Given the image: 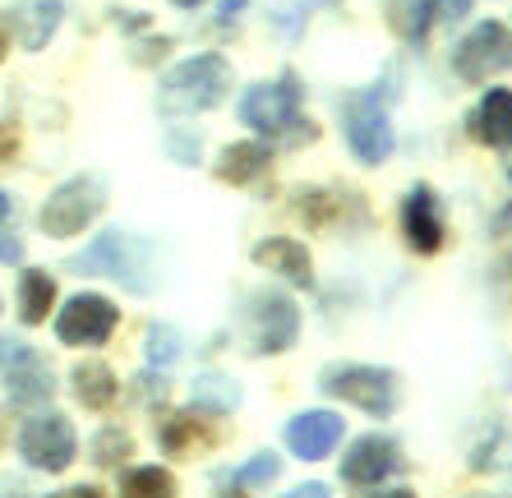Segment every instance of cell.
<instances>
[{"label": "cell", "instance_id": "28", "mask_svg": "<svg viewBox=\"0 0 512 498\" xmlns=\"http://www.w3.org/2000/svg\"><path fill=\"white\" fill-rule=\"evenodd\" d=\"M120 457H130V434L125 429H102L93 439V462L97 466H116Z\"/></svg>", "mask_w": 512, "mask_h": 498}, {"label": "cell", "instance_id": "3", "mask_svg": "<svg viewBox=\"0 0 512 498\" xmlns=\"http://www.w3.org/2000/svg\"><path fill=\"white\" fill-rule=\"evenodd\" d=\"M319 388L328 397L360 406L365 415H393L397 411V374L383 365H328L319 374Z\"/></svg>", "mask_w": 512, "mask_h": 498}, {"label": "cell", "instance_id": "33", "mask_svg": "<svg viewBox=\"0 0 512 498\" xmlns=\"http://www.w3.org/2000/svg\"><path fill=\"white\" fill-rule=\"evenodd\" d=\"M240 10H245V0H222V19H227V24L236 19Z\"/></svg>", "mask_w": 512, "mask_h": 498}, {"label": "cell", "instance_id": "29", "mask_svg": "<svg viewBox=\"0 0 512 498\" xmlns=\"http://www.w3.org/2000/svg\"><path fill=\"white\" fill-rule=\"evenodd\" d=\"M286 498H333V494H328V485H319V480H310V485H296V489H291V494H286Z\"/></svg>", "mask_w": 512, "mask_h": 498}, {"label": "cell", "instance_id": "19", "mask_svg": "<svg viewBox=\"0 0 512 498\" xmlns=\"http://www.w3.org/2000/svg\"><path fill=\"white\" fill-rule=\"evenodd\" d=\"M116 374H111L102 360H84V365H74V397L88 406V411H107L116 402Z\"/></svg>", "mask_w": 512, "mask_h": 498}, {"label": "cell", "instance_id": "7", "mask_svg": "<svg viewBox=\"0 0 512 498\" xmlns=\"http://www.w3.org/2000/svg\"><path fill=\"white\" fill-rule=\"evenodd\" d=\"M102 213V185L88 176H74L65 180V185H56L51 190V199L42 203V213H37V222H42V231L56 240H70L79 236L93 217Z\"/></svg>", "mask_w": 512, "mask_h": 498}, {"label": "cell", "instance_id": "1", "mask_svg": "<svg viewBox=\"0 0 512 498\" xmlns=\"http://www.w3.org/2000/svg\"><path fill=\"white\" fill-rule=\"evenodd\" d=\"M240 120H245L250 130H259V134H268V139L286 143V148H300V143L319 139V125L300 111V83H296V74H282L277 83H254L250 93L240 97Z\"/></svg>", "mask_w": 512, "mask_h": 498}, {"label": "cell", "instance_id": "30", "mask_svg": "<svg viewBox=\"0 0 512 498\" xmlns=\"http://www.w3.org/2000/svg\"><path fill=\"white\" fill-rule=\"evenodd\" d=\"M14 148H19L14 130H10V125H0V162H5V157H14Z\"/></svg>", "mask_w": 512, "mask_h": 498}, {"label": "cell", "instance_id": "22", "mask_svg": "<svg viewBox=\"0 0 512 498\" xmlns=\"http://www.w3.org/2000/svg\"><path fill=\"white\" fill-rule=\"evenodd\" d=\"M439 10H443L439 0H393V5H388V19H393V28L406 42H425V33Z\"/></svg>", "mask_w": 512, "mask_h": 498}, {"label": "cell", "instance_id": "5", "mask_svg": "<svg viewBox=\"0 0 512 498\" xmlns=\"http://www.w3.org/2000/svg\"><path fill=\"white\" fill-rule=\"evenodd\" d=\"M512 70V33L499 19H485L453 47V74L462 83H489Z\"/></svg>", "mask_w": 512, "mask_h": 498}, {"label": "cell", "instance_id": "35", "mask_svg": "<svg viewBox=\"0 0 512 498\" xmlns=\"http://www.w3.org/2000/svg\"><path fill=\"white\" fill-rule=\"evenodd\" d=\"M5 51H10V28L0 24V60H5Z\"/></svg>", "mask_w": 512, "mask_h": 498}, {"label": "cell", "instance_id": "26", "mask_svg": "<svg viewBox=\"0 0 512 498\" xmlns=\"http://www.w3.org/2000/svg\"><path fill=\"white\" fill-rule=\"evenodd\" d=\"M24 259V240L14 236V199L0 190V263Z\"/></svg>", "mask_w": 512, "mask_h": 498}, {"label": "cell", "instance_id": "23", "mask_svg": "<svg viewBox=\"0 0 512 498\" xmlns=\"http://www.w3.org/2000/svg\"><path fill=\"white\" fill-rule=\"evenodd\" d=\"M194 406L208 415H227L240 406V383L227 374H199L194 379Z\"/></svg>", "mask_w": 512, "mask_h": 498}, {"label": "cell", "instance_id": "17", "mask_svg": "<svg viewBox=\"0 0 512 498\" xmlns=\"http://www.w3.org/2000/svg\"><path fill=\"white\" fill-rule=\"evenodd\" d=\"M471 130L489 148H512V88H489L480 97L476 116H471Z\"/></svg>", "mask_w": 512, "mask_h": 498}, {"label": "cell", "instance_id": "6", "mask_svg": "<svg viewBox=\"0 0 512 498\" xmlns=\"http://www.w3.org/2000/svg\"><path fill=\"white\" fill-rule=\"evenodd\" d=\"M342 130H346V143H351L356 162H365V166L388 162L397 148L393 120L379 107V97H370V93H351L342 102Z\"/></svg>", "mask_w": 512, "mask_h": 498}, {"label": "cell", "instance_id": "10", "mask_svg": "<svg viewBox=\"0 0 512 498\" xmlns=\"http://www.w3.org/2000/svg\"><path fill=\"white\" fill-rule=\"evenodd\" d=\"M120 323V309L111 305L107 296H93V291H84V296H74L70 305L56 314V337L65 346H102L116 332Z\"/></svg>", "mask_w": 512, "mask_h": 498}, {"label": "cell", "instance_id": "4", "mask_svg": "<svg viewBox=\"0 0 512 498\" xmlns=\"http://www.w3.org/2000/svg\"><path fill=\"white\" fill-rule=\"evenodd\" d=\"M74 268L88 277H116V282H125L130 291H153V282L139 273H148V245H139L134 236H125V231H107V236H97L93 245L74 259Z\"/></svg>", "mask_w": 512, "mask_h": 498}, {"label": "cell", "instance_id": "12", "mask_svg": "<svg viewBox=\"0 0 512 498\" xmlns=\"http://www.w3.org/2000/svg\"><path fill=\"white\" fill-rule=\"evenodd\" d=\"M397 466H402L397 443L383 439V434H365V439H356L351 452L342 457V480L356 489H370V485H379V480H388Z\"/></svg>", "mask_w": 512, "mask_h": 498}, {"label": "cell", "instance_id": "20", "mask_svg": "<svg viewBox=\"0 0 512 498\" xmlns=\"http://www.w3.org/2000/svg\"><path fill=\"white\" fill-rule=\"evenodd\" d=\"M60 14H65V0H24L19 5V19H24V47L42 51L51 42V33L60 28Z\"/></svg>", "mask_w": 512, "mask_h": 498}, {"label": "cell", "instance_id": "34", "mask_svg": "<svg viewBox=\"0 0 512 498\" xmlns=\"http://www.w3.org/2000/svg\"><path fill=\"white\" fill-rule=\"evenodd\" d=\"M370 498H416V489H383V494H370Z\"/></svg>", "mask_w": 512, "mask_h": 498}, {"label": "cell", "instance_id": "16", "mask_svg": "<svg viewBox=\"0 0 512 498\" xmlns=\"http://www.w3.org/2000/svg\"><path fill=\"white\" fill-rule=\"evenodd\" d=\"M208 411H180V415H167L162 420V429H157V439H162V448L171 452V457H185V452H199V448H213L217 443V429L213 420H203Z\"/></svg>", "mask_w": 512, "mask_h": 498}, {"label": "cell", "instance_id": "37", "mask_svg": "<svg viewBox=\"0 0 512 498\" xmlns=\"http://www.w3.org/2000/svg\"><path fill=\"white\" fill-rule=\"evenodd\" d=\"M508 180H512V162H508Z\"/></svg>", "mask_w": 512, "mask_h": 498}, {"label": "cell", "instance_id": "9", "mask_svg": "<svg viewBox=\"0 0 512 498\" xmlns=\"http://www.w3.org/2000/svg\"><path fill=\"white\" fill-rule=\"evenodd\" d=\"M250 328H254V351L259 356H282L300 337V309L282 291H259L250 300Z\"/></svg>", "mask_w": 512, "mask_h": 498}, {"label": "cell", "instance_id": "11", "mask_svg": "<svg viewBox=\"0 0 512 498\" xmlns=\"http://www.w3.org/2000/svg\"><path fill=\"white\" fill-rule=\"evenodd\" d=\"M342 434H346V420L333 411H300L286 420V448L296 452L300 462H323V457H333Z\"/></svg>", "mask_w": 512, "mask_h": 498}, {"label": "cell", "instance_id": "8", "mask_svg": "<svg viewBox=\"0 0 512 498\" xmlns=\"http://www.w3.org/2000/svg\"><path fill=\"white\" fill-rule=\"evenodd\" d=\"M74 452H79V439H74V425L60 411L33 415L24 425V434H19V457H24L33 471L60 475L74 462Z\"/></svg>", "mask_w": 512, "mask_h": 498}, {"label": "cell", "instance_id": "36", "mask_svg": "<svg viewBox=\"0 0 512 498\" xmlns=\"http://www.w3.org/2000/svg\"><path fill=\"white\" fill-rule=\"evenodd\" d=\"M171 5H180V10H194V5H203V0H171Z\"/></svg>", "mask_w": 512, "mask_h": 498}, {"label": "cell", "instance_id": "31", "mask_svg": "<svg viewBox=\"0 0 512 498\" xmlns=\"http://www.w3.org/2000/svg\"><path fill=\"white\" fill-rule=\"evenodd\" d=\"M56 498H107V494L93 485H79V489H65V494H56Z\"/></svg>", "mask_w": 512, "mask_h": 498}, {"label": "cell", "instance_id": "15", "mask_svg": "<svg viewBox=\"0 0 512 498\" xmlns=\"http://www.w3.org/2000/svg\"><path fill=\"white\" fill-rule=\"evenodd\" d=\"M259 268H268V273H277V277H286L291 286H305L310 291L314 286V263H310V249L300 245V240H291V236H273V240H259L254 245V254H250Z\"/></svg>", "mask_w": 512, "mask_h": 498}, {"label": "cell", "instance_id": "14", "mask_svg": "<svg viewBox=\"0 0 512 498\" xmlns=\"http://www.w3.org/2000/svg\"><path fill=\"white\" fill-rule=\"evenodd\" d=\"M0 374H5V392H10L14 406H42V402H51V392H56L51 369L42 365V356L28 351V346L10 360V365L0 369Z\"/></svg>", "mask_w": 512, "mask_h": 498}, {"label": "cell", "instance_id": "24", "mask_svg": "<svg viewBox=\"0 0 512 498\" xmlns=\"http://www.w3.org/2000/svg\"><path fill=\"white\" fill-rule=\"evenodd\" d=\"M120 498H176V480L162 466H134L120 480Z\"/></svg>", "mask_w": 512, "mask_h": 498}, {"label": "cell", "instance_id": "18", "mask_svg": "<svg viewBox=\"0 0 512 498\" xmlns=\"http://www.w3.org/2000/svg\"><path fill=\"white\" fill-rule=\"evenodd\" d=\"M268 162H273L268 143H231L222 162H217V180L222 185H250V180H259L268 171Z\"/></svg>", "mask_w": 512, "mask_h": 498}, {"label": "cell", "instance_id": "25", "mask_svg": "<svg viewBox=\"0 0 512 498\" xmlns=\"http://www.w3.org/2000/svg\"><path fill=\"white\" fill-rule=\"evenodd\" d=\"M277 475H282V457H273V452H254L250 462L240 466L231 480H236V485H245V489H259V485H273Z\"/></svg>", "mask_w": 512, "mask_h": 498}, {"label": "cell", "instance_id": "38", "mask_svg": "<svg viewBox=\"0 0 512 498\" xmlns=\"http://www.w3.org/2000/svg\"><path fill=\"white\" fill-rule=\"evenodd\" d=\"M14 498H19V494H14Z\"/></svg>", "mask_w": 512, "mask_h": 498}, {"label": "cell", "instance_id": "13", "mask_svg": "<svg viewBox=\"0 0 512 498\" xmlns=\"http://www.w3.org/2000/svg\"><path fill=\"white\" fill-rule=\"evenodd\" d=\"M402 231H406V245L416 249V254H439L443 249V213H439V199L429 185H416V190L406 194L402 203Z\"/></svg>", "mask_w": 512, "mask_h": 498}, {"label": "cell", "instance_id": "2", "mask_svg": "<svg viewBox=\"0 0 512 498\" xmlns=\"http://www.w3.org/2000/svg\"><path fill=\"white\" fill-rule=\"evenodd\" d=\"M231 93V60L217 51L180 60L167 79L157 83V107L167 116H199V111L222 107Z\"/></svg>", "mask_w": 512, "mask_h": 498}, {"label": "cell", "instance_id": "27", "mask_svg": "<svg viewBox=\"0 0 512 498\" xmlns=\"http://www.w3.org/2000/svg\"><path fill=\"white\" fill-rule=\"evenodd\" d=\"M176 356H180V332L171 323H153L148 328V360L153 365H171Z\"/></svg>", "mask_w": 512, "mask_h": 498}, {"label": "cell", "instance_id": "21", "mask_svg": "<svg viewBox=\"0 0 512 498\" xmlns=\"http://www.w3.org/2000/svg\"><path fill=\"white\" fill-rule=\"evenodd\" d=\"M51 305H56V277H47L42 268H28V273L19 277V319L47 323Z\"/></svg>", "mask_w": 512, "mask_h": 498}, {"label": "cell", "instance_id": "32", "mask_svg": "<svg viewBox=\"0 0 512 498\" xmlns=\"http://www.w3.org/2000/svg\"><path fill=\"white\" fill-rule=\"evenodd\" d=\"M19 351H24V342H0V369L10 365V360L19 356Z\"/></svg>", "mask_w": 512, "mask_h": 498}]
</instances>
